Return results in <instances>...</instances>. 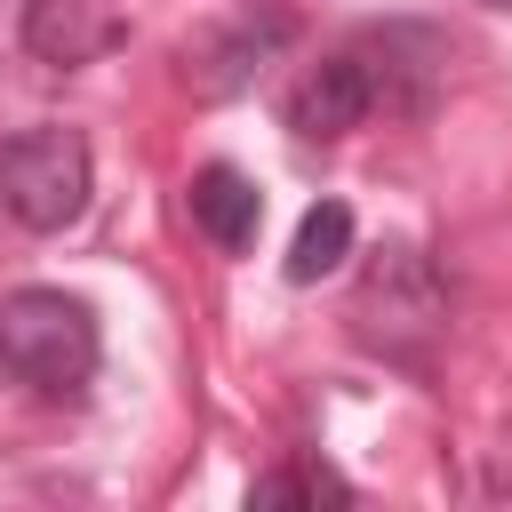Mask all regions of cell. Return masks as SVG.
<instances>
[{
	"label": "cell",
	"mask_w": 512,
	"mask_h": 512,
	"mask_svg": "<svg viewBox=\"0 0 512 512\" xmlns=\"http://www.w3.org/2000/svg\"><path fill=\"white\" fill-rule=\"evenodd\" d=\"M368 112H376V96H368L360 56H328V64H312V72L288 88V128H296L304 144H336V136H352Z\"/></svg>",
	"instance_id": "4"
},
{
	"label": "cell",
	"mask_w": 512,
	"mask_h": 512,
	"mask_svg": "<svg viewBox=\"0 0 512 512\" xmlns=\"http://www.w3.org/2000/svg\"><path fill=\"white\" fill-rule=\"evenodd\" d=\"M24 48L56 72H72V64H96L104 48H120V24L96 0H32L24 8Z\"/></svg>",
	"instance_id": "5"
},
{
	"label": "cell",
	"mask_w": 512,
	"mask_h": 512,
	"mask_svg": "<svg viewBox=\"0 0 512 512\" xmlns=\"http://www.w3.org/2000/svg\"><path fill=\"white\" fill-rule=\"evenodd\" d=\"M88 192H96V160H88V136L80 128H24V136L0 144V208L24 232L80 224Z\"/></svg>",
	"instance_id": "2"
},
{
	"label": "cell",
	"mask_w": 512,
	"mask_h": 512,
	"mask_svg": "<svg viewBox=\"0 0 512 512\" xmlns=\"http://www.w3.org/2000/svg\"><path fill=\"white\" fill-rule=\"evenodd\" d=\"M344 256H352V208H344V200L304 208V224H296V240H288V280H328Z\"/></svg>",
	"instance_id": "7"
},
{
	"label": "cell",
	"mask_w": 512,
	"mask_h": 512,
	"mask_svg": "<svg viewBox=\"0 0 512 512\" xmlns=\"http://www.w3.org/2000/svg\"><path fill=\"white\" fill-rule=\"evenodd\" d=\"M480 8H512V0H480Z\"/></svg>",
	"instance_id": "10"
},
{
	"label": "cell",
	"mask_w": 512,
	"mask_h": 512,
	"mask_svg": "<svg viewBox=\"0 0 512 512\" xmlns=\"http://www.w3.org/2000/svg\"><path fill=\"white\" fill-rule=\"evenodd\" d=\"M272 40H280V24H264V32H256V24H240L224 48H200V56H192V88H200V96H232V88L248 80V64H256Z\"/></svg>",
	"instance_id": "8"
},
{
	"label": "cell",
	"mask_w": 512,
	"mask_h": 512,
	"mask_svg": "<svg viewBox=\"0 0 512 512\" xmlns=\"http://www.w3.org/2000/svg\"><path fill=\"white\" fill-rule=\"evenodd\" d=\"M104 344H96V312L64 288H16L0 296V368L16 384H32L40 400H80L96 376Z\"/></svg>",
	"instance_id": "1"
},
{
	"label": "cell",
	"mask_w": 512,
	"mask_h": 512,
	"mask_svg": "<svg viewBox=\"0 0 512 512\" xmlns=\"http://www.w3.org/2000/svg\"><path fill=\"white\" fill-rule=\"evenodd\" d=\"M440 280L424 272V256L416 248H392L368 280H360V304H352V320H360V336L376 344V352H416L432 328H440Z\"/></svg>",
	"instance_id": "3"
},
{
	"label": "cell",
	"mask_w": 512,
	"mask_h": 512,
	"mask_svg": "<svg viewBox=\"0 0 512 512\" xmlns=\"http://www.w3.org/2000/svg\"><path fill=\"white\" fill-rule=\"evenodd\" d=\"M192 224L224 248V256H240V248H256V232H264V192H256V176H240V168H200L192 176Z\"/></svg>",
	"instance_id": "6"
},
{
	"label": "cell",
	"mask_w": 512,
	"mask_h": 512,
	"mask_svg": "<svg viewBox=\"0 0 512 512\" xmlns=\"http://www.w3.org/2000/svg\"><path fill=\"white\" fill-rule=\"evenodd\" d=\"M256 504H352V480L328 464H280L256 480Z\"/></svg>",
	"instance_id": "9"
}]
</instances>
